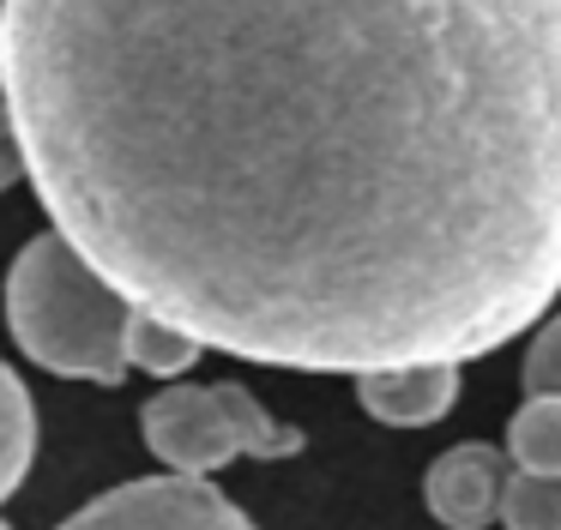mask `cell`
I'll use <instances>...</instances> for the list:
<instances>
[{
    "label": "cell",
    "mask_w": 561,
    "mask_h": 530,
    "mask_svg": "<svg viewBox=\"0 0 561 530\" xmlns=\"http://www.w3.org/2000/svg\"><path fill=\"white\" fill-rule=\"evenodd\" d=\"M49 223L302 373L471 361L561 296V0H0Z\"/></svg>",
    "instance_id": "1"
},
{
    "label": "cell",
    "mask_w": 561,
    "mask_h": 530,
    "mask_svg": "<svg viewBox=\"0 0 561 530\" xmlns=\"http://www.w3.org/2000/svg\"><path fill=\"white\" fill-rule=\"evenodd\" d=\"M134 301L61 235L25 241L7 265V332L37 368L61 380L122 385L127 380V332H134Z\"/></svg>",
    "instance_id": "2"
},
{
    "label": "cell",
    "mask_w": 561,
    "mask_h": 530,
    "mask_svg": "<svg viewBox=\"0 0 561 530\" xmlns=\"http://www.w3.org/2000/svg\"><path fill=\"white\" fill-rule=\"evenodd\" d=\"M146 446L163 470L175 476H211V470L236 464V458H296L302 452V428H284L260 410V398L236 380L211 385H163L139 410Z\"/></svg>",
    "instance_id": "3"
},
{
    "label": "cell",
    "mask_w": 561,
    "mask_h": 530,
    "mask_svg": "<svg viewBox=\"0 0 561 530\" xmlns=\"http://www.w3.org/2000/svg\"><path fill=\"white\" fill-rule=\"evenodd\" d=\"M55 530H260V525L224 488H211V476L158 470V476H134L122 488L98 494Z\"/></svg>",
    "instance_id": "4"
},
{
    "label": "cell",
    "mask_w": 561,
    "mask_h": 530,
    "mask_svg": "<svg viewBox=\"0 0 561 530\" xmlns=\"http://www.w3.org/2000/svg\"><path fill=\"white\" fill-rule=\"evenodd\" d=\"M507 476H513V464L501 458V446L465 440L428 464L423 500L435 512V525H447V530H489L501 518V506H507Z\"/></svg>",
    "instance_id": "5"
},
{
    "label": "cell",
    "mask_w": 561,
    "mask_h": 530,
    "mask_svg": "<svg viewBox=\"0 0 561 530\" xmlns=\"http://www.w3.org/2000/svg\"><path fill=\"white\" fill-rule=\"evenodd\" d=\"M356 404L387 428H428L459 404V361H416V368L356 373Z\"/></svg>",
    "instance_id": "6"
},
{
    "label": "cell",
    "mask_w": 561,
    "mask_h": 530,
    "mask_svg": "<svg viewBox=\"0 0 561 530\" xmlns=\"http://www.w3.org/2000/svg\"><path fill=\"white\" fill-rule=\"evenodd\" d=\"M31 458H37V404L13 361H0V500L19 494V482L31 476Z\"/></svg>",
    "instance_id": "7"
},
{
    "label": "cell",
    "mask_w": 561,
    "mask_h": 530,
    "mask_svg": "<svg viewBox=\"0 0 561 530\" xmlns=\"http://www.w3.org/2000/svg\"><path fill=\"white\" fill-rule=\"evenodd\" d=\"M507 458L531 476H561V398H525L507 422Z\"/></svg>",
    "instance_id": "8"
},
{
    "label": "cell",
    "mask_w": 561,
    "mask_h": 530,
    "mask_svg": "<svg viewBox=\"0 0 561 530\" xmlns=\"http://www.w3.org/2000/svg\"><path fill=\"white\" fill-rule=\"evenodd\" d=\"M199 337L175 332V325L151 320V313H134V332H127V361H134L139 373H151V380H175V373H187L199 361Z\"/></svg>",
    "instance_id": "9"
},
{
    "label": "cell",
    "mask_w": 561,
    "mask_h": 530,
    "mask_svg": "<svg viewBox=\"0 0 561 530\" xmlns=\"http://www.w3.org/2000/svg\"><path fill=\"white\" fill-rule=\"evenodd\" d=\"M501 530H561V476L513 470L507 506H501Z\"/></svg>",
    "instance_id": "10"
},
{
    "label": "cell",
    "mask_w": 561,
    "mask_h": 530,
    "mask_svg": "<svg viewBox=\"0 0 561 530\" xmlns=\"http://www.w3.org/2000/svg\"><path fill=\"white\" fill-rule=\"evenodd\" d=\"M519 385L525 398H561V313L531 337V349L519 361Z\"/></svg>",
    "instance_id": "11"
},
{
    "label": "cell",
    "mask_w": 561,
    "mask_h": 530,
    "mask_svg": "<svg viewBox=\"0 0 561 530\" xmlns=\"http://www.w3.org/2000/svg\"><path fill=\"white\" fill-rule=\"evenodd\" d=\"M25 175V145H19V120H13V91H7V72H0V193L19 187Z\"/></svg>",
    "instance_id": "12"
},
{
    "label": "cell",
    "mask_w": 561,
    "mask_h": 530,
    "mask_svg": "<svg viewBox=\"0 0 561 530\" xmlns=\"http://www.w3.org/2000/svg\"><path fill=\"white\" fill-rule=\"evenodd\" d=\"M0 530H13V525H7V518H0Z\"/></svg>",
    "instance_id": "13"
}]
</instances>
